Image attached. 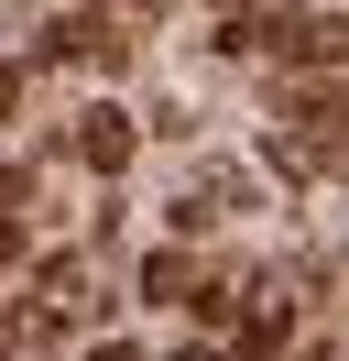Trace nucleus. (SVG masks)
Returning <instances> with one entry per match:
<instances>
[{
    "instance_id": "20e7f679",
    "label": "nucleus",
    "mask_w": 349,
    "mask_h": 361,
    "mask_svg": "<svg viewBox=\"0 0 349 361\" xmlns=\"http://www.w3.org/2000/svg\"><path fill=\"white\" fill-rule=\"evenodd\" d=\"M33 285H44V295H87V274L65 263V252H44V263H33Z\"/></svg>"
},
{
    "instance_id": "1a4fd4ad",
    "label": "nucleus",
    "mask_w": 349,
    "mask_h": 361,
    "mask_svg": "<svg viewBox=\"0 0 349 361\" xmlns=\"http://www.w3.org/2000/svg\"><path fill=\"white\" fill-rule=\"evenodd\" d=\"M120 11H164V0H120Z\"/></svg>"
},
{
    "instance_id": "7ed1b4c3",
    "label": "nucleus",
    "mask_w": 349,
    "mask_h": 361,
    "mask_svg": "<svg viewBox=\"0 0 349 361\" xmlns=\"http://www.w3.org/2000/svg\"><path fill=\"white\" fill-rule=\"evenodd\" d=\"M142 295H153V307L196 295V252H153V263H142Z\"/></svg>"
},
{
    "instance_id": "f03ea898",
    "label": "nucleus",
    "mask_w": 349,
    "mask_h": 361,
    "mask_svg": "<svg viewBox=\"0 0 349 361\" xmlns=\"http://www.w3.org/2000/svg\"><path fill=\"white\" fill-rule=\"evenodd\" d=\"M77 164H87V176H120V164H131V121L120 110H77Z\"/></svg>"
},
{
    "instance_id": "39448f33",
    "label": "nucleus",
    "mask_w": 349,
    "mask_h": 361,
    "mask_svg": "<svg viewBox=\"0 0 349 361\" xmlns=\"http://www.w3.org/2000/svg\"><path fill=\"white\" fill-rule=\"evenodd\" d=\"M87 361H142V350H120V339H99V350H87Z\"/></svg>"
},
{
    "instance_id": "423d86ee",
    "label": "nucleus",
    "mask_w": 349,
    "mask_h": 361,
    "mask_svg": "<svg viewBox=\"0 0 349 361\" xmlns=\"http://www.w3.org/2000/svg\"><path fill=\"white\" fill-rule=\"evenodd\" d=\"M305 361H338V339H317V350H305Z\"/></svg>"
},
{
    "instance_id": "f257e3e1",
    "label": "nucleus",
    "mask_w": 349,
    "mask_h": 361,
    "mask_svg": "<svg viewBox=\"0 0 349 361\" xmlns=\"http://www.w3.org/2000/svg\"><path fill=\"white\" fill-rule=\"evenodd\" d=\"M240 44H262V55H284V66H327V23L317 11H262Z\"/></svg>"
},
{
    "instance_id": "6e6552de",
    "label": "nucleus",
    "mask_w": 349,
    "mask_h": 361,
    "mask_svg": "<svg viewBox=\"0 0 349 361\" xmlns=\"http://www.w3.org/2000/svg\"><path fill=\"white\" fill-rule=\"evenodd\" d=\"M218 11H262V0H218Z\"/></svg>"
},
{
    "instance_id": "0eeeda50",
    "label": "nucleus",
    "mask_w": 349,
    "mask_h": 361,
    "mask_svg": "<svg viewBox=\"0 0 349 361\" xmlns=\"http://www.w3.org/2000/svg\"><path fill=\"white\" fill-rule=\"evenodd\" d=\"M174 361H218V350H196V339H186V350H174Z\"/></svg>"
}]
</instances>
